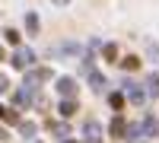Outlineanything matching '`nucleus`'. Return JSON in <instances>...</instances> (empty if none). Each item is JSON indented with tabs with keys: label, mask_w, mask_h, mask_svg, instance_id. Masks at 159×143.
I'll return each instance as SVG.
<instances>
[{
	"label": "nucleus",
	"mask_w": 159,
	"mask_h": 143,
	"mask_svg": "<svg viewBox=\"0 0 159 143\" xmlns=\"http://www.w3.org/2000/svg\"><path fill=\"white\" fill-rule=\"evenodd\" d=\"M51 76H54V73H51L48 67H38V70H32V67H29V73H25V86H29V89H35L38 83H48Z\"/></svg>",
	"instance_id": "f257e3e1"
},
{
	"label": "nucleus",
	"mask_w": 159,
	"mask_h": 143,
	"mask_svg": "<svg viewBox=\"0 0 159 143\" xmlns=\"http://www.w3.org/2000/svg\"><path fill=\"white\" fill-rule=\"evenodd\" d=\"M83 143H102V124H99V121H86V127H83Z\"/></svg>",
	"instance_id": "f03ea898"
},
{
	"label": "nucleus",
	"mask_w": 159,
	"mask_h": 143,
	"mask_svg": "<svg viewBox=\"0 0 159 143\" xmlns=\"http://www.w3.org/2000/svg\"><path fill=\"white\" fill-rule=\"evenodd\" d=\"M32 64H35V54H32L29 48H19L16 54H13V67H19V70H29Z\"/></svg>",
	"instance_id": "7ed1b4c3"
},
{
	"label": "nucleus",
	"mask_w": 159,
	"mask_h": 143,
	"mask_svg": "<svg viewBox=\"0 0 159 143\" xmlns=\"http://www.w3.org/2000/svg\"><path fill=\"white\" fill-rule=\"evenodd\" d=\"M124 99L130 102V105H143V102H147V92H143L137 83H130V86L124 89Z\"/></svg>",
	"instance_id": "20e7f679"
},
{
	"label": "nucleus",
	"mask_w": 159,
	"mask_h": 143,
	"mask_svg": "<svg viewBox=\"0 0 159 143\" xmlns=\"http://www.w3.org/2000/svg\"><path fill=\"white\" fill-rule=\"evenodd\" d=\"M51 57L61 60V57H80V45H57L51 48Z\"/></svg>",
	"instance_id": "39448f33"
},
{
	"label": "nucleus",
	"mask_w": 159,
	"mask_h": 143,
	"mask_svg": "<svg viewBox=\"0 0 159 143\" xmlns=\"http://www.w3.org/2000/svg\"><path fill=\"white\" fill-rule=\"evenodd\" d=\"M57 92H61L64 99H73V96H76V83L70 80V76H61V80H57Z\"/></svg>",
	"instance_id": "423d86ee"
},
{
	"label": "nucleus",
	"mask_w": 159,
	"mask_h": 143,
	"mask_svg": "<svg viewBox=\"0 0 159 143\" xmlns=\"http://www.w3.org/2000/svg\"><path fill=\"white\" fill-rule=\"evenodd\" d=\"M108 134H111V137H127V121L121 118V114H118V118L108 124Z\"/></svg>",
	"instance_id": "0eeeda50"
},
{
	"label": "nucleus",
	"mask_w": 159,
	"mask_h": 143,
	"mask_svg": "<svg viewBox=\"0 0 159 143\" xmlns=\"http://www.w3.org/2000/svg\"><path fill=\"white\" fill-rule=\"evenodd\" d=\"M76 108H80V105H76V99H64V102H61V114H64V118H73Z\"/></svg>",
	"instance_id": "6e6552de"
},
{
	"label": "nucleus",
	"mask_w": 159,
	"mask_h": 143,
	"mask_svg": "<svg viewBox=\"0 0 159 143\" xmlns=\"http://www.w3.org/2000/svg\"><path fill=\"white\" fill-rule=\"evenodd\" d=\"M86 76H89V86L96 89V92H102V89L108 86V83H105V76H102V73H96V70H92V73H86Z\"/></svg>",
	"instance_id": "1a4fd4ad"
},
{
	"label": "nucleus",
	"mask_w": 159,
	"mask_h": 143,
	"mask_svg": "<svg viewBox=\"0 0 159 143\" xmlns=\"http://www.w3.org/2000/svg\"><path fill=\"white\" fill-rule=\"evenodd\" d=\"M140 131L147 134V137H156V134H159V124H156L153 118H147V121H143V127H140Z\"/></svg>",
	"instance_id": "9d476101"
},
{
	"label": "nucleus",
	"mask_w": 159,
	"mask_h": 143,
	"mask_svg": "<svg viewBox=\"0 0 159 143\" xmlns=\"http://www.w3.org/2000/svg\"><path fill=\"white\" fill-rule=\"evenodd\" d=\"M147 92H150V96H159V76H156V73L147 80Z\"/></svg>",
	"instance_id": "9b49d317"
},
{
	"label": "nucleus",
	"mask_w": 159,
	"mask_h": 143,
	"mask_svg": "<svg viewBox=\"0 0 159 143\" xmlns=\"http://www.w3.org/2000/svg\"><path fill=\"white\" fill-rule=\"evenodd\" d=\"M19 131H22L25 140H29V137H35V124H32V121H22V124H19Z\"/></svg>",
	"instance_id": "f8f14e48"
},
{
	"label": "nucleus",
	"mask_w": 159,
	"mask_h": 143,
	"mask_svg": "<svg viewBox=\"0 0 159 143\" xmlns=\"http://www.w3.org/2000/svg\"><path fill=\"white\" fill-rule=\"evenodd\" d=\"M118 64H121L124 70H137V67H140V60H137V57H124V60H118Z\"/></svg>",
	"instance_id": "ddd939ff"
},
{
	"label": "nucleus",
	"mask_w": 159,
	"mask_h": 143,
	"mask_svg": "<svg viewBox=\"0 0 159 143\" xmlns=\"http://www.w3.org/2000/svg\"><path fill=\"white\" fill-rule=\"evenodd\" d=\"M25 29L35 35V32H38V16H32V13H29V16H25Z\"/></svg>",
	"instance_id": "4468645a"
},
{
	"label": "nucleus",
	"mask_w": 159,
	"mask_h": 143,
	"mask_svg": "<svg viewBox=\"0 0 159 143\" xmlns=\"http://www.w3.org/2000/svg\"><path fill=\"white\" fill-rule=\"evenodd\" d=\"M102 54L108 57V60H115V57H118V45H111V42H108V45L102 48Z\"/></svg>",
	"instance_id": "2eb2a0df"
},
{
	"label": "nucleus",
	"mask_w": 159,
	"mask_h": 143,
	"mask_svg": "<svg viewBox=\"0 0 159 143\" xmlns=\"http://www.w3.org/2000/svg\"><path fill=\"white\" fill-rule=\"evenodd\" d=\"M3 38H7L10 45H19V32H16V29H7V32H3Z\"/></svg>",
	"instance_id": "dca6fc26"
},
{
	"label": "nucleus",
	"mask_w": 159,
	"mask_h": 143,
	"mask_svg": "<svg viewBox=\"0 0 159 143\" xmlns=\"http://www.w3.org/2000/svg\"><path fill=\"white\" fill-rule=\"evenodd\" d=\"M108 102H111V108H124V96H118V92H111Z\"/></svg>",
	"instance_id": "f3484780"
},
{
	"label": "nucleus",
	"mask_w": 159,
	"mask_h": 143,
	"mask_svg": "<svg viewBox=\"0 0 159 143\" xmlns=\"http://www.w3.org/2000/svg\"><path fill=\"white\" fill-rule=\"evenodd\" d=\"M51 131H54L57 137H67V124H54V121H51Z\"/></svg>",
	"instance_id": "a211bd4d"
},
{
	"label": "nucleus",
	"mask_w": 159,
	"mask_h": 143,
	"mask_svg": "<svg viewBox=\"0 0 159 143\" xmlns=\"http://www.w3.org/2000/svg\"><path fill=\"white\" fill-rule=\"evenodd\" d=\"M10 89V80H7V73H0V92H7Z\"/></svg>",
	"instance_id": "6ab92c4d"
},
{
	"label": "nucleus",
	"mask_w": 159,
	"mask_h": 143,
	"mask_svg": "<svg viewBox=\"0 0 159 143\" xmlns=\"http://www.w3.org/2000/svg\"><path fill=\"white\" fill-rule=\"evenodd\" d=\"M3 137H7V131H3V127H0V140H3Z\"/></svg>",
	"instance_id": "aec40b11"
},
{
	"label": "nucleus",
	"mask_w": 159,
	"mask_h": 143,
	"mask_svg": "<svg viewBox=\"0 0 159 143\" xmlns=\"http://www.w3.org/2000/svg\"><path fill=\"white\" fill-rule=\"evenodd\" d=\"M3 114H7V108H3V105H0V118H3Z\"/></svg>",
	"instance_id": "412c9836"
},
{
	"label": "nucleus",
	"mask_w": 159,
	"mask_h": 143,
	"mask_svg": "<svg viewBox=\"0 0 159 143\" xmlns=\"http://www.w3.org/2000/svg\"><path fill=\"white\" fill-rule=\"evenodd\" d=\"M0 60H3V45H0Z\"/></svg>",
	"instance_id": "4be33fe9"
},
{
	"label": "nucleus",
	"mask_w": 159,
	"mask_h": 143,
	"mask_svg": "<svg viewBox=\"0 0 159 143\" xmlns=\"http://www.w3.org/2000/svg\"><path fill=\"white\" fill-rule=\"evenodd\" d=\"M54 3H67V0H54Z\"/></svg>",
	"instance_id": "5701e85b"
},
{
	"label": "nucleus",
	"mask_w": 159,
	"mask_h": 143,
	"mask_svg": "<svg viewBox=\"0 0 159 143\" xmlns=\"http://www.w3.org/2000/svg\"><path fill=\"white\" fill-rule=\"evenodd\" d=\"M64 143H76V140H64Z\"/></svg>",
	"instance_id": "b1692460"
},
{
	"label": "nucleus",
	"mask_w": 159,
	"mask_h": 143,
	"mask_svg": "<svg viewBox=\"0 0 159 143\" xmlns=\"http://www.w3.org/2000/svg\"><path fill=\"white\" fill-rule=\"evenodd\" d=\"M35 143H38V140H35Z\"/></svg>",
	"instance_id": "393cba45"
}]
</instances>
